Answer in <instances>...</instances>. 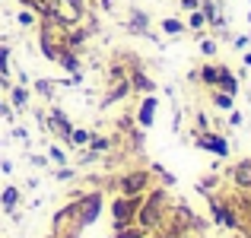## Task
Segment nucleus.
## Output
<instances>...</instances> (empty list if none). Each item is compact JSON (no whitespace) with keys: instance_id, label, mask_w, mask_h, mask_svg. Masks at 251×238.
Listing matches in <instances>:
<instances>
[{"instance_id":"1","label":"nucleus","mask_w":251,"mask_h":238,"mask_svg":"<svg viewBox=\"0 0 251 238\" xmlns=\"http://www.w3.org/2000/svg\"><path fill=\"white\" fill-rule=\"evenodd\" d=\"M54 10H57V16H61V23H74V19L80 16L83 3H80V0H57Z\"/></svg>"},{"instance_id":"2","label":"nucleus","mask_w":251,"mask_h":238,"mask_svg":"<svg viewBox=\"0 0 251 238\" xmlns=\"http://www.w3.org/2000/svg\"><path fill=\"white\" fill-rule=\"evenodd\" d=\"M197 143H201V146H207V149H213V153H220V156H226V149H229L226 140H220V137H210V134H203Z\"/></svg>"},{"instance_id":"3","label":"nucleus","mask_w":251,"mask_h":238,"mask_svg":"<svg viewBox=\"0 0 251 238\" xmlns=\"http://www.w3.org/2000/svg\"><path fill=\"white\" fill-rule=\"evenodd\" d=\"M96 216H99V197H86V200H83V216H80L83 226H86V222H92Z\"/></svg>"},{"instance_id":"4","label":"nucleus","mask_w":251,"mask_h":238,"mask_svg":"<svg viewBox=\"0 0 251 238\" xmlns=\"http://www.w3.org/2000/svg\"><path fill=\"white\" fill-rule=\"evenodd\" d=\"M153 108H156V98H147V102H143V108H140V124H143V127H150V124H153Z\"/></svg>"},{"instance_id":"5","label":"nucleus","mask_w":251,"mask_h":238,"mask_svg":"<svg viewBox=\"0 0 251 238\" xmlns=\"http://www.w3.org/2000/svg\"><path fill=\"white\" fill-rule=\"evenodd\" d=\"M130 213H134V200H118V203H115V216H118V222H124Z\"/></svg>"},{"instance_id":"6","label":"nucleus","mask_w":251,"mask_h":238,"mask_svg":"<svg viewBox=\"0 0 251 238\" xmlns=\"http://www.w3.org/2000/svg\"><path fill=\"white\" fill-rule=\"evenodd\" d=\"M143 184H147V175H130L127 181H124V190H140Z\"/></svg>"},{"instance_id":"7","label":"nucleus","mask_w":251,"mask_h":238,"mask_svg":"<svg viewBox=\"0 0 251 238\" xmlns=\"http://www.w3.org/2000/svg\"><path fill=\"white\" fill-rule=\"evenodd\" d=\"M235 175H239V181H242V184H251V162H242Z\"/></svg>"},{"instance_id":"8","label":"nucleus","mask_w":251,"mask_h":238,"mask_svg":"<svg viewBox=\"0 0 251 238\" xmlns=\"http://www.w3.org/2000/svg\"><path fill=\"white\" fill-rule=\"evenodd\" d=\"M16 197H19V194H16V188H6V190H3V207H6V210H13Z\"/></svg>"},{"instance_id":"9","label":"nucleus","mask_w":251,"mask_h":238,"mask_svg":"<svg viewBox=\"0 0 251 238\" xmlns=\"http://www.w3.org/2000/svg\"><path fill=\"white\" fill-rule=\"evenodd\" d=\"M162 29L175 35V32H181V23H175V19H166V23H162Z\"/></svg>"},{"instance_id":"10","label":"nucleus","mask_w":251,"mask_h":238,"mask_svg":"<svg viewBox=\"0 0 251 238\" xmlns=\"http://www.w3.org/2000/svg\"><path fill=\"white\" fill-rule=\"evenodd\" d=\"M216 105H220V108H232V95H216Z\"/></svg>"},{"instance_id":"11","label":"nucleus","mask_w":251,"mask_h":238,"mask_svg":"<svg viewBox=\"0 0 251 238\" xmlns=\"http://www.w3.org/2000/svg\"><path fill=\"white\" fill-rule=\"evenodd\" d=\"M203 79H207V83H216V79H220V70L207 67V70H203Z\"/></svg>"},{"instance_id":"12","label":"nucleus","mask_w":251,"mask_h":238,"mask_svg":"<svg viewBox=\"0 0 251 238\" xmlns=\"http://www.w3.org/2000/svg\"><path fill=\"white\" fill-rule=\"evenodd\" d=\"M13 105H25V89H13Z\"/></svg>"},{"instance_id":"13","label":"nucleus","mask_w":251,"mask_h":238,"mask_svg":"<svg viewBox=\"0 0 251 238\" xmlns=\"http://www.w3.org/2000/svg\"><path fill=\"white\" fill-rule=\"evenodd\" d=\"M191 25H194V29H201V25H203V13H194V16H191Z\"/></svg>"}]
</instances>
